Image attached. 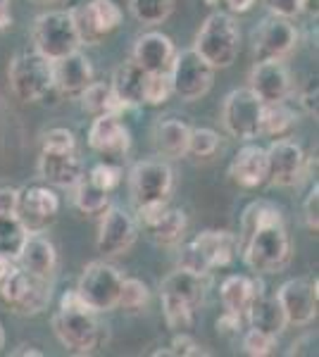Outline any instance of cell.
<instances>
[{
    "label": "cell",
    "instance_id": "1",
    "mask_svg": "<svg viewBox=\"0 0 319 357\" xmlns=\"http://www.w3.org/2000/svg\"><path fill=\"white\" fill-rule=\"evenodd\" d=\"M239 252L251 272L281 274L291 264L293 243L281 207L269 200H255L243 210Z\"/></svg>",
    "mask_w": 319,
    "mask_h": 357
},
{
    "label": "cell",
    "instance_id": "2",
    "mask_svg": "<svg viewBox=\"0 0 319 357\" xmlns=\"http://www.w3.org/2000/svg\"><path fill=\"white\" fill-rule=\"evenodd\" d=\"M50 324L62 348L72 355H91L107 343V326L101 321V312L81 301L77 291L62 293Z\"/></svg>",
    "mask_w": 319,
    "mask_h": 357
},
{
    "label": "cell",
    "instance_id": "3",
    "mask_svg": "<svg viewBox=\"0 0 319 357\" xmlns=\"http://www.w3.org/2000/svg\"><path fill=\"white\" fill-rule=\"evenodd\" d=\"M177 267L195 276H210L239 257V236L224 229H205L186 243H179Z\"/></svg>",
    "mask_w": 319,
    "mask_h": 357
},
{
    "label": "cell",
    "instance_id": "4",
    "mask_svg": "<svg viewBox=\"0 0 319 357\" xmlns=\"http://www.w3.org/2000/svg\"><path fill=\"white\" fill-rule=\"evenodd\" d=\"M193 50L212 69H226L236 62L241 50V26L226 10H217L200 24L195 33Z\"/></svg>",
    "mask_w": 319,
    "mask_h": 357
},
{
    "label": "cell",
    "instance_id": "5",
    "mask_svg": "<svg viewBox=\"0 0 319 357\" xmlns=\"http://www.w3.org/2000/svg\"><path fill=\"white\" fill-rule=\"evenodd\" d=\"M10 91L22 102H38L53 91V62L38 50H22L8 67Z\"/></svg>",
    "mask_w": 319,
    "mask_h": 357
},
{
    "label": "cell",
    "instance_id": "6",
    "mask_svg": "<svg viewBox=\"0 0 319 357\" xmlns=\"http://www.w3.org/2000/svg\"><path fill=\"white\" fill-rule=\"evenodd\" d=\"M31 41L34 50H38L50 62L81 48L69 10H48V13L38 15L31 29Z\"/></svg>",
    "mask_w": 319,
    "mask_h": 357
},
{
    "label": "cell",
    "instance_id": "7",
    "mask_svg": "<svg viewBox=\"0 0 319 357\" xmlns=\"http://www.w3.org/2000/svg\"><path fill=\"white\" fill-rule=\"evenodd\" d=\"M121 281H124V274L114 264H110L107 260H94L84 267L74 291L89 307L103 314L117 310Z\"/></svg>",
    "mask_w": 319,
    "mask_h": 357
},
{
    "label": "cell",
    "instance_id": "8",
    "mask_svg": "<svg viewBox=\"0 0 319 357\" xmlns=\"http://www.w3.org/2000/svg\"><path fill=\"white\" fill-rule=\"evenodd\" d=\"M129 193L136 207L170 203L174 193V169L167 160H138L129 169Z\"/></svg>",
    "mask_w": 319,
    "mask_h": 357
},
{
    "label": "cell",
    "instance_id": "9",
    "mask_svg": "<svg viewBox=\"0 0 319 357\" xmlns=\"http://www.w3.org/2000/svg\"><path fill=\"white\" fill-rule=\"evenodd\" d=\"M69 13L81 45H101L124 22V13L117 0H86Z\"/></svg>",
    "mask_w": 319,
    "mask_h": 357
},
{
    "label": "cell",
    "instance_id": "10",
    "mask_svg": "<svg viewBox=\"0 0 319 357\" xmlns=\"http://www.w3.org/2000/svg\"><path fill=\"white\" fill-rule=\"evenodd\" d=\"M214 72L202 57L195 53L193 48L177 50V57L172 62L170 79H172V93L181 98L184 102H195L202 96L210 93L214 84Z\"/></svg>",
    "mask_w": 319,
    "mask_h": 357
},
{
    "label": "cell",
    "instance_id": "11",
    "mask_svg": "<svg viewBox=\"0 0 319 357\" xmlns=\"http://www.w3.org/2000/svg\"><path fill=\"white\" fill-rule=\"evenodd\" d=\"M312 169V160L307 158L303 146L291 138H274L267 146V183L279 188L298 186L300 178Z\"/></svg>",
    "mask_w": 319,
    "mask_h": 357
},
{
    "label": "cell",
    "instance_id": "12",
    "mask_svg": "<svg viewBox=\"0 0 319 357\" xmlns=\"http://www.w3.org/2000/svg\"><path fill=\"white\" fill-rule=\"evenodd\" d=\"M262 102L253 96L251 89H234L222 102V124L226 134L236 141H253L260 136L262 122Z\"/></svg>",
    "mask_w": 319,
    "mask_h": 357
},
{
    "label": "cell",
    "instance_id": "13",
    "mask_svg": "<svg viewBox=\"0 0 319 357\" xmlns=\"http://www.w3.org/2000/svg\"><path fill=\"white\" fill-rule=\"evenodd\" d=\"M138 238V224L131 212H126L121 205H107L101 212V224H98L96 248L105 260L121 257L131 250V245Z\"/></svg>",
    "mask_w": 319,
    "mask_h": 357
},
{
    "label": "cell",
    "instance_id": "14",
    "mask_svg": "<svg viewBox=\"0 0 319 357\" xmlns=\"http://www.w3.org/2000/svg\"><path fill=\"white\" fill-rule=\"evenodd\" d=\"M60 215V195L48 183H31L20 188L17 195V220L27 231H45Z\"/></svg>",
    "mask_w": 319,
    "mask_h": 357
},
{
    "label": "cell",
    "instance_id": "15",
    "mask_svg": "<svg viewBox=\"0 0 319 357\" xmlns=\"http://www.w3.org/2000/svg\"><path fill=\"white\" fill-rule=\"evenodd\" d=\"M298 45V29L291 20L269 15L253 33V55L258 60H286Z\"/></svg>",
    "mask_w": 319,
    "mask_h": 357
},
{
    "label": "cell",
    "instance_id": "16",
    "mask_svg": "<svg viewBox=\"0 0 319 357\" xmlns=\"http://www.w3.org/2000/svg\"><path fill=\"white\" fill-rule=\"evenodd\" d=\"M317 279H288L274 293L288 326H310L317 319L319 303Z\"/></svg>",
    "mask_w": 319,
    "mask_h": 357
},
{
    "label": "cell",
    "instance_id": "17",
    "mask_svg": "<svg viewBox=\"0 0 319 357\" xmlns=\"http://www.w3.org/2000/svg\"><path fill=\"white\" fill-rule=\"evenodd\" d=\"M248 89L262 105H269L291 96L293 79L283 60H258L248 74Z\"/></svg>",
    "mask_w": 319,
    "mask_h": 357
},
{
    "label": "cell",
    "instance_id": "18",
    "mask_svg": "<svg viewBox=\"0 0 319 357\" xmlns=\"http://www.w3.org/2000/svg\"><path fill=\"white\" fill-rule=\"evenodd\" d=\"M89 148L103 158H124L131 148V131L129 126L121 122V114L107 112L96 114L94 122L89 126Z\"/></svg>",
    "mask_w": 319,
    "mask_h": 357
},
{
    "label": "cell",
    "instance_id": "19",
    "mask_svg": "<svg viewBox=\"0 0 319 357\" xmlns=\"http://www.w3.org/2000/svg\"><path fill=\"white\" fill-rule=\"evenodd\" d=\"M36 172L40 181L48 186L72 191L84 176L86 167L77 151H40Z\"/></svg>",
    "mask_w": 319,
    "mask_h": 357
},
{
    "label": "cell",
    "instance_id": "20",
    "mask_svg": "<svg viewBox=\"0 0 319 357\" xmlns=\"http://www.w3.org/2000/svg\"><path fill=\"white\" fill-rule=\"evenodd\" d=\"M177 57V45L162 31H143L133 41L131 60L148 74H170L172 62Z\"/></svg>",
    "mask_w": 319,
    "mask_h": 357
},
{
    "label": "cell",
    "instance_id": "21",
    "mask_svg": "<svg viewBox=\"0 0 319 357\" xmlns=\"http://www.w3.org/2000/svg\"><path fill=\"white\" fill-rule=\"evenodd\" d=\"M17 264L24 269L27 274L38 276V279L55 281L57 267H60V257H57V248L53 241L43 231H29L20 252H17Z\"/></svg>",
    "mask_w": 319,
    "mask_h": 357
},
{
    "label": "cell",
    "instance_id": "22",
    "mask_svg": "<svg viewBox=\"0 0 319 357\" xmlns=\"http://www.w3.org/2000/svg\"><path fill=\"white\" fill-rule=\"evenodd\" d=\"M94 79V65H91L86 53H81V48L53 62V91H57L60 96L79 98L81 91Z\"/></svg>",
    "mask_w": 319,
    "mask_h": 357
},
{
    "label": "cell",
    "instance_id": "23",
    "mask_svg": "<svg viewBox=\"0 0 319 357\" xmlns=\"http://www.w3.org/2000/svg\"><path fill=\"white\" fill-rule=\"evenodd\" d=\"M229 178L231 183L246 191H255L267 183V148L246 141V146L239 148V153L231 160Z\"/></svg>",
    "mask_w": 319,
    "mask_h": 357
},
{
    "label": "cell",
    "instance_id": "24",
    "mask_svg": "<svg viewBox=\"0 0 319 357\" xmlns=\"http://www.w3.org/2000/svg\"><path fill=\"white\" fill-rule=\"evenodd\" d=\"M146 84H148V72H143L133 60H126V62H121L119 67H114L112 79H110L112 93L121 102L124 110L143 105Z\"/></svg>",
    "mask_w": 319,
    "mask_h": 357
},
{
    "label": "cell",
    "instance_id": "25",
    "mask_svg": "<svg viewBox=\"0 0 319 357\" xmlns=\"http://www.w3.org/2000/svg\"><path fill=\"white\" fill-rule=\"evenodd\" d=\"M143 229L150 234L155 245L160 248H177L186 236L188 229V220L186 212L179 210V207H170L167 205L165 210H160L158 215L153 217L150 222L143 224Z\"/></svg>",
    "mask_w": 319,
    "mask_h": 357
},
{
    "label": "cell",
    "instance_id": "26",
    "mask_svg": "<svg viewBox=\"0 0 319 357\" xmlns=\"http://www.w3.org/2000/svg\"><path fill=\"white\" fill-rule=\"evenodd\" d=\"M243 317H248V324H251L253 329L265 331V333L276 336V338H279L288 326L286 314H283L276 296H269V293H265V291L253 298L251 307L246 310V314Z\"/></svg>",
    "mask_w": 319,
    "mask_h": 357
},
{
    "label": "cell",
    "instance_id": "27",
    "mask_svg": "<svg viewBox=\"0 0 319 357\" xmlns=\"http://www.w3.org/2000/svg\"><path fill=\"white\" fill-rule=\"evenodd\" d=\"M262 291H265L262 281L253 279V276H246V274H231V276H226L222 281V286H219V298H222L226 312L243 317L246 310L251 307L253 298Z\"/></svg>",
    "mask_w": 319,
    "mask_h": 357
},
{
    "label": "cell",
    "instance_id": "28",
    "mask_svg": "<svg viewBox=\"0 0 319 357\" xmlns=\"http://www.w3.org/2000/svg\"><path fill=\"white\" fill-rule=\"evenodd\" d=\"M188 134H191V126L184 122V119H177V117L160 119L153 131L155 148H158V153L162 158L181 160L188 155Z\"/></svg>",
    "mask_w": 319,
    "mask_h": 357
},
{
    "label": "cell",
    "instance_id": "29",
    "mask_svg": "<svg viewBox=\"0 0 319 357\" xmlns=\"http://www.w3.org/2000/svg\"><path fill=\"white\" fill-rule=\"evenodd\" d=\"M160 293H170V296L181 298L184 303H188L193 310H200V305L205 303V276H195L186 272V269H174L172 274H167L160 284Z\"/></svg>",
    "mask_w": 319,
    "mask_h": 357
},
{
    "label": "cell",
    "instance_id": "30",
    "mask_svg": "<svg viewBox=\"0 0 319 357\" xmlns=\"http://www.w3.org/2000/svg\"><path fill=\"white\" fill-rule=\"evenodd\" d=\"M50 298H53V281L38 279V276L29 274L24 291L20 293V298H17L10 310L20 317H34V314H40L45 307H48Z\"/></svg>",
    "mask_w": 319,
    "mask_h": 357
},
{
    "label": "cell",
    "instance_id": "31",
    "mask_svg": "<svg viewBox=\"0 0 319 357\" xmlns=\"http://www.w3.org/2000/svg\"><path fill=\"white\" fill-rule=\"evenodd\" d=\"M79 100H81V110L94 114V117L96 114H107V112H114V114L126 112L124 107H121V102L114 98L110 82H96L94 79V82L81 91Z\"/></svg>",
    "mask_w": 319,
    "mask_h": 357
},
{
    "label": "cell",
    "instance_id": "32",
    "mask_svg": "<svg viewBox=\"0 0 319 357\" xmlns=\"http://www.w3.org/2000/svg\"><path fill=\"white\" fill-rule=\"evenodd\" d=\"M295 122V112L286 105V100L281 102H269L262 107V122H260V136H269V138H286L293 131Z\"/></svg>",
    "mask_w": 319,
    "mask_h": 357
},
{
    "label": "cell",
    "instance_id": "33",
    "mask_svg": "<svg viewBox=\"0 0 319 357\" xmlns=\"http://www.w3.org/2000/svg\"><path fill=\"white\" fill-rule=\"evenodd\" d=\"M29 274L17 264L15 257L0 252V303L13 307L20 293L24 291Z\"/></svg>",
    "mask_w": 319,
    "mask_h": 357
},
{
    "label": "cell",
    "instance_id": "34",
    "mask_svg": "<svg viewBox=\"0 0 319 357\" xmlns=\"http://www.w3.org/2000/svg\"><path fill=\"white\" fill-rule=\"evenodd\" d=\"M72 191H74V195H72L74 207H77L81 215H101V212L110 205V193L103 191V188H98L96 183L86 176V172Z\"/></svg>",
    "mask_w": 319,
    "mask_h": 357
},
{
    "label": "cell",
    "instance_id": "35",
    "mask_svg": "<svg viewBox=\"0 0 319 357\" xmlns=\"http://www.w3.org/2000/svg\"><path fill=\"white\" fill-rule=\"evenodd\" d=\"M129 13L138 24L158 26L170 20L174 13V0H129Z\"/></svg>",
    "mask_w": 319,
    "mask_h": 357
},
{
    "label": "cell",
    "instance_id": "36",
    "mask_svg": "<svg viewBox=\"0 0 319 357\" xmlns=\"http://www.w3.org/2000/svg\"><path fill=\"white\" fill-rule=\"evenodd\" d=\"M160 303H162V314H165L167 326L177 333V331H188L193 326L195 312L188 303H184L181 298L170 296V293H160Z\"/></svg>",
    "mask_w": 319,
    "mask_h": 357
},
{
    "label": "cell",
    "instance_id": "37",
    "mask_svg": "<svg viewBox=\"0 0 319 357\" xmlns=\"http://www.w3.org/2000/svg\"><path fill=\"white\" fill-rule=\"evenodd\" d=\"M150 305V289L146 281L136 279V276H124L117 298V307L124 312H141Z\"/></svg>",
    "mask_w": 319,
    "mask_h": 357
},
{
    "label": "cell",
    "instance_id": "38",
    "mask_svg": "<svg viewBox=\"0 0 319 357\" xmlns=\"http://www.w3.org/2000/svg\"><path fill=\"white\" fill-rule=\"evenodd\" d=\"M219 151V134L210 126H191L188 134V155L198 160L212 158Z\"/></svg>",
    "mask_w": 319,
    "mask_h": 357
},
{
    "label": "cell",
    "instance_id": "39",
    "mask_svg": "<svg viewBox=\"0 0 319 357\" xmlns=\"http://www.w3.org/2000/svg\"><path fill=\"white\" fill-rule=\"evenodd\" d=\"M27 234L29 231L22 227V222L17 217H0V252L17 260V252L24 243Z\"/></svg>",
    "mask_w": 319,
    "mask_h": 357
},
{
    "label": "cell",
    "instance_id": "40",
    "mask_svg": "<svg viewBox=\"0 0 319 357\" xmlns=\"http://www.w3.org/2000/svg\"><path fill=\"white\" fill-rule=\"evenodd\" d=\"M155 357H200L210 355L207 350H202V345L191 336L188 331H177L167 350H155Z\"/></svg>",
    "mask_w": 319,
    "mask_h": 357
},
{
    "label": "cell",
    "instance_id": "41",
    "mask_svg": "<svg viewBox=\"0 0 319 357\" xmlns=\"http://www.w3.org/2000/svg\"><path fill=\"white\" fill-rule=\"evenodd\" d=\"M243 338H241V348L246 355L251 357H267L274 353L276 348V336H269L265 331H258V329H248V331H241Z\"/></svg>",
    "mask_w": 319,
    "mask_h": 357
},
{
    "label": "cell",
    "instance_id": "42",
    "mask_svg": "<svg viewBox=\"0 0 319 357\" xmlns=\"http://www.w3.org/2000/svg\"><path fill=\"white\" fill-rule=\"evenodd\" d=\"M86 176H89L98 188H103V191L112 193L114 188H117L119 183H121V178H124V172H121V167H119V165H112V162H98V165L91 167L89 172H86Z\"/></svg>",
    "mask_w": 319,
    "mask_h": 357
},
{
    "label": "cell",
    "instance_id": "43",
    "mask_svg": "<svg viewBox=\"0 0 319 357\" xmlns=\"http://www.w3.org/2000/svg\"><path fill=\"white\" fill-rule=\"evenodd\" d=\"M174 93H172V79L170 74H148L146 84V96H143V105L158 107L165 105Z\"/></svg>",
    "mask_w": 319,
    "mask_h": 357
},
{
    "label": "cell",
    "instance_id": "44",
    "mask_svg": "<svg viewBox=\"0 0 319 357\" xmlns=\"http://www.w3.org/2000/svg\"><path fill=\"white\" fill-rule=\"evenodd\" d=\"M40 151H77V136L67 126H55L40 136Z\"/></svg>",
    "mask_w": 319,
    "mask_h": 357
},
{
    "label": "cell",
    "instance_id": "45",
    "mask_svg": "<svg viewBox=\"0 0 319 357\" xmlns=\"http://www.w3.org/2000/svg\"><path fill=\"white\" fill-rule=\"evenodd\" d=\"M303 222H305V227L317 236L319 231V186L317 183L310 188V193H307V198L303 203Z\"/></svg>",
    "mask_w": 319,
    "mask_h": 357
},
{
    "label": "cell",
    "instance_id": "46",
    "mask_svg": "<svg viewBox=\"0 0 319 357\" xmlns=\"http://www.w3.org/2000/svg\"><path fill=\"white\" fill-rule=\"evenodd\" d=\"M217 333L219 336H226V338H236V336H241V331H243V317L241 314H234V312H226L224 310V314L217 319Z\"/></svg>",
    "mask_w": 319,
    "mask_h": 357
},
{
    "label": "cell",
    "instance_id": "47",
    "mask_svg": "<svg viewBox=\"0 0 319 357\" xmlns=\"http://www.w3.org/2000/svg\"><path fill=\"white\" fill-rule=\"evenodd\" d=\"M267 5L272 15H279V17H286V20H293L298 17V0H262Z\"/></svg>",
    "mask_w": 319,
    "mask_h": 357
},
{
    "label": "cell",
    "instance_id": "48",
    "mask_svg": "<svg viewBox=\"0 0 319 357\" xmlns=\"http://www.w3.org/2000/svg\"><path fill=\"white\" fill-rule=\"evenodd\" d=\"M17 195L20 188H0V217H17Z\"/></svg>",
    "mask_w": 319,
    "mask_h": 357
},
{
    "label": "cell",
    "instance_id": "49",
    "mask_svg": "<svg viewBox=\"0 0 319 357\" xmlns=\"http://www.w3.org/2000/svg\"><path fill=\"white\" fill-rule=\"evenodd\" d=\"M288 355H317V333H303L300 338H295Z\"/></svg>",
    "mask_w": 319,
    "mask_h": 357
},
{
    "label": "cell",
    "instance_id": "50",
    "mask_svg": "<svg viewBox=\"0 0 319 357\" xmlns=\"http://www.w3.org/2000/svg\"><path fill=\"white\" fill-rule=\"evenodd\" d=\"M317 98H319L317 82H310L303 89V93H300V105H303V110L307 114H312L315 119H317Z\"/></svg>",
    "mask_w": 319,
    "mask_h": 357
},
{
    "label": "cell",
    "instance_id": "51",
    "mask_svg": "<svg viewBox=\"0 0 319 357\" xmlns=\"http://www.w3.org/2000/svg\"><path fill=\"white\" fill-rule=\"evenodd\" d=\"M255 5V0H224V8H226V13H231V15H243V13H248Z\"/></svg>",
    "mask_w": 319,
    "mask_h": 357
},
{
    "label": "cell",
    "instance_id": "52",
    "mask_svg": "<svg viewBox=\"0 0 319 357\" xmlns=\"http://www.w3.org/2000/svg\"><path fill=\"white\" fill-rule=\"evenodd\" d=\"M13 26V13H10V0H0V33Z\"/></svg>",
    "mask_w": 319,
    "mask_h": 357
},
{
    "label": "cell",
    "instance_id": "53",
    "mask_svg": "<svg viewBox=\"0 0 319 357\" xmlns=\"http://www.w3.org/2000/svg\"><path fill=\"white\" fill-rule=\"evenodd\" d=\"M319 13V0H298V15L317 17Z\"/></svg>",
    "mask_w": 319,
    "mask_h": 357
},
{
    "label": "cell",
    "instance_id": "54",
    "mask_svg": "<svg viewBox=\"0 0 319 357\" xmlns=\"http://www.w3.org/2000/svg\"><path fill=\"white\" fill-rule=\"evenodd\" d=\"M15 357H24V355H31V357H43V350H36L34 345H20L17 350H13Z\"/></svg>",
    "mask_w": 319,
    "mask_h": 357
},
{
    "label": "cell",
    "instance_id": "55",
    "mask_svg": "<svg viewBox=\"0 0 319 357\" xmlns=\"http://www.w3.org/2000/svg\"><path fill=\"white\" fill-rule=\"evenodd\" d=\"M5 343H8V333H5V324L0 321V353H3Z\"/></svg>",
    "mask_w": 319,
    "mask_h": 357
},
{
    "label": "cell",
    "instance_id": "56",
    "mask_svg": "<svg viewBox=\"0 0 319 357\" xmlns=\"http://www.w3.org/2000/svg\"><path fill=\"white\" fill-rule=\"evenodd\" d=\"M34 3H40V5H53V3H62V0H34Z\"/></svg>",
    "mask_w": 319,
    "mask_h": 357
}]
</instances>
